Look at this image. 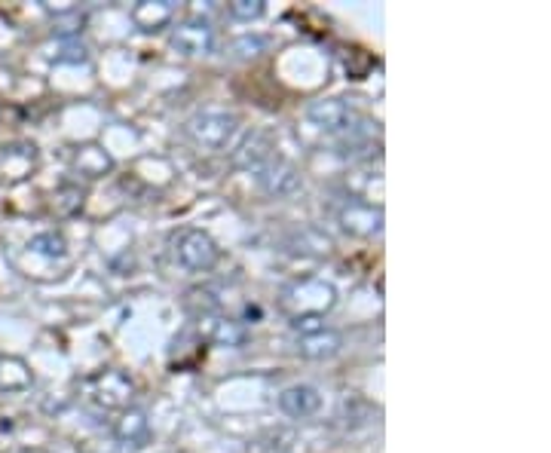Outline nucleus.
<instances>
[{"instance_id":"obj_1","label":"nucleus","mask_w":551,"mask_h":453,"mask_svg":"<svg viewBox=\"0 0 551 453\" xmlns=\"http://www.w3.org/2000/svg\"><path fill=\"white\" fill-rule=\"evenodd\" d=\"M334 304H337V291L331 282H322V279H304L282 291V310L291 319V325L325 319V313H331Z\"/></svg>"},{"instance_id":"obj_2","label":"nucleus","mask_w":551,"mask_h":453,"mask_svg":"<svg viewBox=\"0 0 551 453\" xmlns=\"http://www.w3.org/2000/svg\"><path fill=\"white\" fill-rule=\"evenodd\" d=\"M236 126L239 120L233 114H224V111H199L187 120L184 132L193 144L206 147V150H221L233 141L236 135Z\"/></svg>"},{"instance_id":"obj_3","label":"nucleus","mask_w":551,"mask_h":453,"mask_svg":"<svg viewBox=\"0 0 551 453\" xmlns=\"http://www.w3.org/2000/svg\"><path fill=\"white\" fill-rule=\"evenodd\" d=\"M175 258L190 273H206L218 261V245L203 230H184L175 242Z\"/></svg>"},{"instance_id":"obj_4","label":"nucleus","mask_w":551,"mask_h":453,"mask_svg":"<svg viewBox=\"0 0 551 453\" xmlns=\"http://www.w3.org/2000/svg\"><path fill=\"white\" fill-rule=\"evenodd\" d=\"M307 117L313 126L322 132H353L362 123V114L353 102H343V98H319L307 108Z\"/></svg>"},{"instance_id":"obj_5","label":"nucleus","mask_w":551,"mask_h":453,"mask_svg":"<svg viewBox=\"0 0 551 453\" xmlns=\"http://www.w3.org/2000/svg\"><path fill=\"white\" fill-rule=\"evenodd\" d=\"M172 46L187 59L209 56L215 49V28L206 19H184L172 28Z\"/></svg>"},{"instance_id":"obj_6","label":"nucleus","mask_w":551,"mask_h":453,"mask_svg":"<svg viewBox=\"0 0 551 453\" xmlns=\"http://www.w3.org/2000/svg\"><path fill=\"white\" fill-rule=\"evenodd\" d=\"M279 408H282V414H288L294 420L313 417L322 408V392L316 386H310V383H294V386L282 389Z\"/></svg>"},{"instance_id":"obj_7","label":"nucleus","mask_w":551,"mask_h":453,"mask_svg":"<svg viewBox=\"0 0 551 453\" xmlns=\"http://www.w3.org/2000/svg\"><path fill=\"white\" fill-rule=\"evenodd\" d=\"M340 349H343V337L334 328H319V331L297 337L300 359H310V362H328V359L337 356Z\"/></svg>"},{"instance_id":"obj_8","label":"nucleus","mask_w":551,"mask_h":453,"mask_svg":"<svg viewBox=\"0 0 551 453\" xmlns=\"http://www.w3.org/2000/svg\"><path fill=\"white\" fill-rule=\"evenodd\" d=\"M340 224L353 236H374L383 230V212L368 203H349L340 209Z\"/></svg>"},{"instance_id":"obj_9","label":"nucleus","mask_w":551,"mask_h":453,"mask_svg":"<svg viewBox=\"0 0 551 453\" xmlns=\"http://www.w3.org/2000/svg\"><path fill=\"white\" fill-rule=\"evenodd\" d=\"M258 175L270 196H291L294 190H300V172L285 160H270Z\"/></svg>"},{"instance_id":"obj_10","label":"nucleus","mask_w":551,"mask_h":453,"mask_svg":"<svg viewBox=\"0 0 551 453\" xmlns=\"http://www.w3.org/2000/svg\"><path fill=\"white\" fill-rule=\"evenodd\" d=\"M236 166H242V169H248V172H261L270 160H273V144H270V138L267 135H261V132H252L245 141H242V147L236 150Z\"/></svg>"},{"instance_id":"obj_11","label":"nucleus","mask_w":551,"mask_h":453,"mask_svg":"<svg viewBox=\"0 0 551 453\" xmlns=\"http://www.w3.org/2000/svg\"><path fill=\"white\" fill-rule=\"evenodd\" d=\"M203 325V334L212 340V343H218V346H242L245 343V328L239 325V322H233V319H224V316H206V319H199Z\"/></svg>"},{"instance_id":"obj_12","label":"nucleus","mask_w":551,"mask_h":453,"mask_svg":"<svg viewBox=\"0 0 551 453\" xmlns=\"http://www.w3.org/2000/svg\"><path fill=\"white\" fill-rule=\"evenodd\" d=\"M126 395H132V380L123 371H108L102 380H98V392L95 398L108 408H120L126 405Z\"/></svg>"},{"instance_id":"obj_13","label":"nucleus","mask_w":551,"mask_h":453,"mask_svg":"<svg viewBox=\"0 0 551 453\" xmlns=\"http://www.w3.org/2000/svg\"><path fill=\"white\" fill-rule=\"evenodd\" d=\"M132 19L141 31H157L160 25H166L172 19V4H166V0H160V4H150V0H144V4H138L132 10Z\"/></svg>"},{"instance_id":"obj_14","label":"nucleus","mask_w":551,"mask_h":453,"mask_svg":"<svg viewBox=\"0 0 551 453\" xmlns=\"http://www.w3.org/2000/svg\"><path fill=\"white\" fill-rule=\"evenodd\" d=\"M77 169L86 178H102L111 169V157L105 154V150H98V147H83L77 154Z\"/></svg>"},{"instance_id":"obj_15","label":"nucleus","mask_w":551,"mask_h":453,"mask_svg":"<svg viewBox=\"0 0 551 453\" xmlns=\"http://www.w3.org/2000/svg\"><path fill=\"white\" fill-rule=\"evenodd\" d=\"M147 417L141 414V411H129V414H123V420L117 423V435H120V441L123 444H132V447H138L144 438H147Z\"/></svg>"},{"instance_id":"obj_16","label":"nucleus","mask_w":551,"mask_h":453,"mask_svg":"<svg viewBox=\"0 0 551 453\" xmlns=\"http://www.w3.org/2000/svg\"><path fill=\"white\" fill-rule=\"evenodd\" d=\"M28 248L37 251V255H46V258H65L68 255V242L62 233H37L28 242Z\"/></svg>"},{"instance_id":"obj_17","label":"nucleus","mask_w":551,"mask_h":453,"mask_svg":"<svg viewBox=\"0 0 551 453\" xmlns=\"http://www.w3.org/2000/svg\"><path fill=\"white\" fill-rule=\"evenodd\" d=\"M264 0H236L230 4V16L239 19V22H252V19H261L264 16Z\"/></svg>"},{"instance_id":"obj_18","label":"nucleus","mask_w":551,"mask_h":453,"mask_svg":"<svg viewBox=\"0 0 551 453\" xmlns=\"http://www.w3.org/2000/svg\"><path fill=\"white\" fill-rule=\"evenodd\" d=\"M267 46V40L264 37H239L230 49L239 56V59H255V56H261V49Z\"/></svg>"}]
</instances>
